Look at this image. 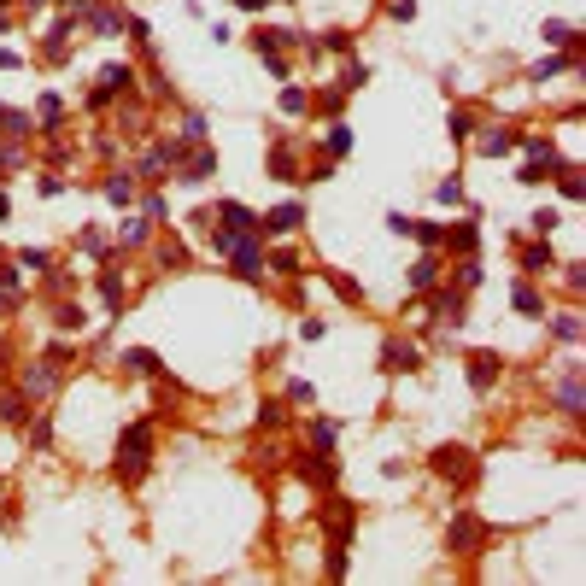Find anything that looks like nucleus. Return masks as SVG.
I'll return each instance as SVG.
<instances>
[{"label": "nucleus", "instance_id": "obj_1", "mask_svg": "<svg viewBox=\"0 0 586 586\" xmlns=\"http://www.w3.org/2000/svg\"><path fill=\"white\" fill-rule=\"evenodd\" d=\"M293 223H299V211H293V205H282V211H275V217H270V229H275V235H287Z\"/></svg>", "mask_w": 586, "mask_h": 586}]
</instances>
